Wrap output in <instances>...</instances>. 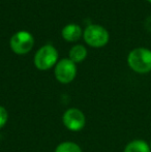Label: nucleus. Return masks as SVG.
Wrapping results in <instances>:
<instances>
[{"label":"nucleus","instance_id":"13","mask_svg":"<svg viewBox=\"0 0 151 152\" xmlns=\"http://www.w3.org/2000/svg\"><path fill=\"white\" fill-rule=\"evenodd\" d=\"M148 1H149V2H150V3H151V0H148Z\"/></svg>","mask_w":151,"mask_h":152},{"label":"nucleus","instance_id":"11","mask_svg":"<svg viewBox=\"0 0 151 152\" xmlns=\"http://www.w3.org/2000/svg\"><path fill=\"white\" fill-rule=\"evenodd\" d=\"M8 120V113L7 110L3 106H0V128L5 126Z\"/></svg>","mask_w":151,"mask_h":152},{"label":"nucleus","instance_id":"2","mask_svg":"<svg viewBox=\"0 0 151 152\" xmlns=\"http://www.w3.org/2000/svg\"><path fill=\"white\" fill-rule=\"evenodd\" d=\"M58 52L51 45L42 47L34 55V64L37 69L48 70L57 64Z\"/></svg>","mask_w":151,"mask_h":152},{"label":"nucleus","instance_id":"7","mask_svg":"<svg viewBox=\"0 0 151 152\" xmlns=\"http://www.w3.org/2000/svg\"><path fill=\"white\" fill-rule=\"evenodd\" d=\"M82 36V29L79 25L69 24L62 29V37L67 42H77Z\"/></svg>","mask_w":151,"mask_h":152},{"label":"nucleus","instance_id":"12","mask_svg":"<svg viewBox=\"0 0 151 152\" xmlns=\"http://www.w3.org/2000/svg\"><path fill=\"white\" fill-rule=\"evenodd\" d=\"M149 146H150V149H151V141H150V144H149Z\"/></svg>","mask_w":151,"mask_h":152},{"label":"nucleus","instance_id":"4","mask_svg":"<svg viewBox=\"0 0 151 152\" xmlns=\"http://www.w3.org/2000/svg\"><path fill=\"white\" fill-rule=\"evenodd\" d=\"M10 48L16 54L23 55L30 52L34 45L32 34L27 31H19L10 38Z\"/></svg>","mask_w":151,"mask_h":152},{"label":"nucleus","instance_id":"3","mask_svg":"<svg viewBox=\"0 0 151 152\" xmlns=\"http://www.w3.org/2000/svg\"><path fill=\"white\" fill-rule=\"evenodd\" d=\"M84 39L93 48H101L109 42V33L107 29L99 25H89L83 33Z\"/></svg>","mask_w":151,"mask_h":152},{"label":"nucleus","instance_id":"8","mask_svg":"<svg viewBox=\"0 0 151 152\" xmlns=\"http://www.w3.org/2000/svg\"><path fill=\"white\" fill-rule=\"evenodd\" d=\"M123 152H151V149L145 141L133 140L125 146Z\"/></svg>","mask_w":151,"mask_h":152},{"label":"nucleus","instance_id":"1","mask_svg":"<svg viewBox=\"0 0 151 152\" xmlns=\"http://www.w3.org/2000/svg\"><path fill=\"white\" fill-rule=\"evenodd\" d=\"M129 67L136 72L146 74L151 70V51L145 48L133 50L127 57Z\"/></svg>","mask_w":151,"mask_h":152},{"label":"nucleus","instance_id":"10","mask_svg":"<svg viewBox=\"0 0 151 152\" xmlns=\"http://www.w3.org/2000/svg\"><path fill=\"white\" fill-rule=\"evenodd\" d=\"M55 152H83L81 147L79 146L77 143L71 142V141H67V142H62L56 147Z\"/></svg>","mask_w":151,"mask_h":152},{"label":"nucleus","instance_id":"6","mask_svg":"<svg viewBox=\"0 0 151 152\" xmlns=\"http://www.w3.org/2000/svg\"><path fill=\"white\" fill-rule=\"evenodd\" d=\"M63 125L71 132H79L83 129L86 124L84 113L77 108H71L64 112L62 116Z\"/></svg>","mask_w":151,"mask_h":152},{"label":"nucleus","instance_id":"5","mask_svg":"<svg viewBox=\"0 0 151 152\" xmlns=\"http://www.w3.org/2000/svg\"><path fill=\"white\" fill-rule=\"evenodd\" d=\"M55 78L61 84H69L73 82L77 76L76 63L71 59H62L55 65Z\"/></svg>","mask_w":151,"mask_h":152},{"label":"nucleus","instance_id":"9","mask_svg":"<svg viewBox=\"0 0 151 152\" xmlns=\"http://www.w3.org/2000/svg\"><path fill=\"white\" fill-rule=\"evenodd\" d=\"M87 56V50L82 45H77L69 51V59L75 63L82 62Z\"/></svg>","mask_w":151,"mask_h":152}]
</instances>
